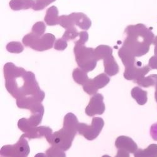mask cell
I'll list each match as a JSON object with an SVG mask.
<instances>
[{"instance_id": "obj_1", "label": "cell", "mask_w": 157, "mask_h": 157, "mask_svg": "<svg viewBox=\"0 0 157 157\" xmlns=\"http://www.w3.org/2000/svg\"><path fill=\"white\" fill-rule=\"evenodd\" d=\"M3 72L6 89L17 99L19 108L30 111L44 101L45 94L39 87L33 72L18 67L11 62L5 65Z\"/></svg>"}, {"instance_id": "obj_2", "label": "cell", "mask_w": 157, "mask_h": 157, "mask_svg": "<svg viewBox=\"0 0 157 157\" xmlns=\"http://www.w3.org/2000/svg\"><path fill=\"white\" fill-rule=\"evenodd\" d=\"M126 38L123 46L128 48L135 57L145 55L153 43L154 34L143 24L129 25L125 29Z\"/></svg>"}, {"instance_id": "obj_3", "label": "cell", "mask_w": 157, "mask_h": 157, "mask_svg": "<svg viewBox=\"0 0 157 157\" xmlns=\"http://www.w3.org/2000/svg\"><path fill=\"white\" fill-rule=\"evenodd\" d=\"M78 120L75 115L69 113L65 116L63 128L46 138L52 145L57 146L63 151L68 150L72 146L73 140L77 132Z\"/></svg>"}, {"instance_id": "obj_4", "label": "cell", "mask_w": 157, "mask_h": 157, "mask_svg": "<svg viewBox=\"0 0 157 157\" xmlns=\"http://www.w3.org/2000/svg\"><path fill=\"white\" fill-rule=\"evenodd\" d=\"M75 60L81 69L86 72L93 71L97 65L94 49L87 48L78 41L75 42L74 48Z\"/></svg>"}, {"instance_id": "obj_5", "label": "cell", "mask_w": 157, "mask_h": 157, "mask_svg": "<svg viewBox=\"0 0 157 157\" xmlns=\"http://www.w3.org/2000/svg\"><path fill=\"white\" fill-rule=\"evenodd\" d=\"M23 44L33 50L42 52L53 47L56 42V36L52 33H46L43 36H38L33 32L26 35L23 38Z\"/></svg>"}, {"instance_id": "obj_6", "label": "cell", "mask_w": 157, "mask_h": 157, "mask_svg": "<svg viewBox=\"0 0 157 157\" xmlns=\"http://www.w3.org/2000/svg\"><path fill=\"white\" fill-rule=\"evenodd\" d=\"M30 152L29 143L23 135L15 145L3 146L0 151L2 157H28Z\"/></svg>"}, {"instance_id": "obj_7", "label": "cell", "mask_w": 157, "mask_h": 157, "mask_svg": "<svg viewBox=\"0 0 157 157\" xmlns=\"http://www.w3.org/2000/svg\"><path fill=\"white\" fill-rule=\"evenodd\" d=\"M18 127L25 133L23 135L29 140L40 138L43 136L47 138L52 134V129L50 128L47 126H32L29 123L27 119L26 118H21L18 121Z\"/></svg>"}, {"instance_id": "obj_8", "label": "cell", "mask_w": 157, "mask_h": 157, "mask_svg": "<svg viewBox=\"0 0 157 157\" xmlns=\"http://www.w3.org/2000/svg\"><path fill=\"white\" fill-rule=\"evenodd\" d=\"M104 126V121L101 117H93L91 125L78 123L77 132L86 139L91 141L96 139L101 132Z\"/></svg>"}, {"instance_id": "obj_9", "label": "cell", "mask_w": 157, "mask_h": 157, "mask_svg": "<svg viewBox=\"0 0 157 157\" xmlns=\"http://www.w3.org/2000/svg\"><path fill=\"white\" fill-rule=\"evenodd\" d=\"M109 82L110 78L106 74H101L94 78H89L82 87L87 94L89 95H94L97 94L99 89L105 87Z\"/></svg>"}, {"instance_id": "obj_10", "label": "cell", "mask_w": 157, "mask_h": 157, "mask_svg": "<svg viewBox=\"0 0 157 157\" xmlns=\"http://www.w3.org/2000/svg\"><path fill=\"white\" fill-rule=\"evenodd\" d=\"M150 71L149 66L141 67V63L136 62L132 66L126 67L124 72V77L126 80L133 81L136 83L138 81L141 79Z\"/></svg>"}, {"instance_id": "obj_11", "label": "cell", "mask_w": 157, "mask_h": 157, "mask_svg": "<svg viewBox=\"0 0 157 157\" xmlns=\"http://www.w3.org/2000/svg\"><path fill=\"white\" fill-rule=\"evenodd\" d=\"M104 97L101 94H96L90 98L86 108V114L93 117L96 114L101 115L105 111V104L103 102Z\"/></svg>"}, {"instance_id": "obj_12", "label": "cell", "mask_w": 157, "mask_h": 157, "mask_svg": "<svg viewBox=\"0 0 157 157\" xmlns=\"http://www.w3.org/2000/svg\"><path fill=\"white\" fill-rule=\"evenodd\" d=\"M115 147L117 149H123L131 153H135L138 150V146L133 140L126 136L117 137L115 141Z\"/></svg>"}, {"instance_id": "obj_13", "label": "cell", "mask_w": 157, "mask_h": 157, "mask_svg": "<svg viewBox=\"0 0 157 157\" xmlns=\"http://www.w3.org/2000/svg\"><path fill=\"white\" fill-rule=\"evenodd\" d=\"M30 111L32 115L29 119H27L28 122L31 126L36 127L42 123L44 114V107L42 104H40L31 109Z\"/></svg>"}, {"instance_id": "obj_14", "label": "cell", "mask_w": 157, "mask_h": 157, "mask_svg": "<svg viewBox=\"0 0 157 157\" xmlns=\"http://www.w3.org/2000/svg\"><path fill=\"white\" fill-rule=\"evenodd\" d=\"M75 25L82 30H88L92 25L91 20L83 13H73L70 14Z\"/></svg>"}, {"instance_id": "obj_15", "label": "cell", "mask_w": 157, "mask_h": 157, "mask_svg": "<svg viewBox=\"0 0 157 157\" xmlns=\"http://www.w3.org/2000/svg\"><path fill=\"white\" fill-rule=\"evenodd\" d=\"M118 56L121 59L125 68L132 66V65L136 62L135 60L136 57L134 54L128 48L123 45L118 51Z\"/></svg>"}, {"instance_id": "obj_16", "label": "cell", "mask_w": 157, "mask_h": 157, "mask_svg": "<svg viewBox=\"0 0 157 157\" xmlns=\"http://www.w3.org/2000/svg\"><path fill=\"white\" fill-rule=\"evenodd\" d=\"M104 72L109 76L115 75L119 72V66L113 56L104 60Z\"/></svg>"}, {"instance_id": "obj_17", "label": "cell", "mask_w": 157, "mask_h": 157, "mask_svg": "<svg viewBox=\"0 0 157 157\" xmlns=\"http://www.w3.org/2000/svg\"><path fill=\"white\" fill-rule=\"evenodd\" d=\"M45 21L49 26H54L59 24V10L55 6L50 7L46 11Z\"/></svg>"}, {"instance_id": "obj_18", "label": "cell", "mask_w": 157, "mask_h": 157, "mask_svg": "<svg viewBox=\"0 0 157 157\" xmlns=\"http://www.w3.org/2000/svg\"><path fill=\"white\" fill-rule=\"evenodd\" d=\"M131 94L139 105H145L148 101L147 92L145 90H143L139 87L133 88L132 92H131Z\"/></svg>"}, {"instance_id": "obj_19", "label": "cell", "mask_w": 157, "mask_h": 157, "mask_svg": "<svg viewBox=\"0 0 157 157\" xmlns=\"http://www.w3.org/2000/svg\"><path fill=\"white\" fill-rule=\"evenodd\" d=\"M94 54L97 60H104L113 56V49L108 45H101L94 49Z\"/></svg>"}, {"instance_id": "obj_20", "label": "cell", "mask_w": 157, "mask_h": 157, "mask_svg": "<svg viewBox=\"0 0 157 157\" xmlns=\"http://www.w3.org/2000/svg\"><path fill=\"white\" fill-rule=\"evenodd\" d=\"M34 0H11L10 7L14 11L32 8Z\"/></svg>"}, {"instance_id": "obj_21", "label": "cell", "mask_w": 157, "mask_h": 157, "mask_svg": "<svg viewBox=\"0 0 157 157\" xmlns=\"http://www.w3.org/2000/svg\"><path fill=\"white\" fill-rule=\"evenodd\" d=\"M135 157H157V145L151 144L146 149H139L134 153Z\"/></svg>"}, {"instance_id": "obj_22", "label": "cell", "mask_w": 157, "mask_h": 157, "mask_svg": "<svg viewBox=\"0 0 157 157\" xmlns=\"http://www.w3.org/2000/svg\"><path fill=\"white\" fill-rule=\"evenodd\" d=\"M87 73L81 68L75 69L72 72V77L74 81L78 84L84 86L89 79Z\"/></svg>"}, {"instance_id": "obj_23", "label": "cell", "mask_w": 157, "mask_h": 157, "mask_svg": "<svg viewBox=\"0 0 157 157\" xmlns=\"http://www.w3.org/2000/svg\"><path fill=\"white\" fill-rule=\"evenodd\" d=\"M140 86L143 87H148L157 85V75L152 74L148 77H143L141 79L136 82Z\"/></svg>"}, {"instance_id": "obj_24", "label": "cell", "mask_w": 157, "mask_h": 157, "mask_svg": "<svg viewBox=\"0 0 157 157\" xmlns=\"http://www.w3.org/2000/svg\"><path fill=\"white\" fill-rule=\"evenodd\" d=\"M64 151L57 146L52 145L50 148L46 150V156L47 157H66V154Z\"/></svg>"}, {"instance_id": "obj_25", "label": "cell", "mask_w": 157, "mask_h": 157, "mask_svg": "<svg viewBox=\"0 0 157 157\" xmlns=\"http://www.w3.org/2000/svg\"><path fill=\"white\" fill-rule=\"evenodd\" d=\"M59 25L65 29L73 27L75 25L71 15H62L59 17Z\"/></svg>"}, {"instance_id": "obj_26", "label": "cell", "mask_w": 157, "mask_h": 157, "mask_svg": "<svg viewBox=\"0 0 157 157\" xmlns=\"http://www.w3.org/2000/svg\"><path fill=\"white\" fill-rule=\"evenodd\" d=\"M6 50L10 53L20 54L24 50V47L19 42H11L7 44Z\"/></svg>"}, {"instance_id": "obj_27", "label": "cell", "mask_w": 157, "mask_h": 157, "mask_svg": "<svg viewBox=\"0 0 157 157\" xmlns=\"http://www.w3.org/2000/svg\"><path fill=\"white\" fill-rule=\"evenodd\" d=\"M78 36H79V33L77 32L76 28L73 27L66 29L62 36V38L67 41L74 40V39H75Z\"/></svg>"}, {"instance_id": "obj_28", "label": "cell", "mask_w": 157, "mask_h": 157, "mask_svg": "<svg viewBox=\"0 0 157 157\" xmlns=\"http://www.w3.org/2000/svg\"><path fill=\"white\" fill-rule=\"evenodd\" d=\"M46 30V26L42 21L36 22L32 29V32L38 36H43Z\"/></svg>"}, {"instance_id": "obj_29", "label": "cell", "mask_w": 157, "mask_h": 157, "mask_svg": "<svg viewBox=\"0 0 157 157\" xmlns=\"http://www.w3.org/2000/svg\"><path fill=\"white\" fill-rule=\"evenodd\" d=\"M155 44V56H153L149 60V66L153 69H157V36L154 39L153 43Z\"/></svg>"}, {"instance_id": "obj_30", "label": "cell", "mask_w": 157, "mask_h": 157, "mask_svg": "<svg viewBox=\"0 0 157 157\" xmlns=\"http://www.w3.org/2000/svg\"><path fill=\"white\" fill-rule=\"evenodd\" d=\"M49 5L50 3L47 0H34L32 9L35 11L42 10Z\"/></svg>"}, {"instance_id": "obj_31", "label": "cell", "mask_w": 157, "mask_h": 157, "mask_svg": "<svg viewBox=\"0 0 157 157\" xmlns=\"http://www.w3.org/2000/svg\"><path fill=\"white\" fill-rule=\"evenodd\" d=\"M67 47V42L63 38H59L57 40L54 44V48L57 50H64Z\"/></svg>"}, {"instance_id": "obj_32", "label": "cell", "mask_w": 157, "mask_h": 157, "mask_svg": "<svg viewBox=\"0 0 157 157\" xmlns=\"http://www.w3.org/2000/svg\"><path fill=\"white\" fill-rule=\"evenodd\" d=\"M89 39V35L87 32L85 31H82L79 32V40H78V42L82 44H85Z\"/></svg>"}, {"instance_id": "obj_33", "label": "cell", "mask_w": 157, "mask_h": 157, "mask_svg": "<svg viewBox=\"0 0 157 157\" xmlns=\"http://www.w3.org/2000/svg\"><path fill=\"white\" fill-rule=\"evenodd\" d=\"M150 135L155 141H157V123L151 125L150 128Z\"/></svg>"}, {"instance_id": "obj_34", "label": "cell", "mask_w": 157, "mask_h": 157, "mask_svg": "<svg viewBox=\"0 0 157 157\" xmlns=\"http://www.w3.org/2000/svg\"><path fill=\"white\" fill-rule=\"evenodd\" d=\"M115 157H130L129 153L123 149H118L117 155Z\"/></svg>"}, {"instance_id": "obj_35", "label": "cell", "mask_w": 157, "mask_h": 157, "mask_svg": "<svg viewBox=\"0 0 157 157\" xmlns=\"http://www.w3.org/2000/svg\"><path fill=\"white\" fill-rule=\"evenodd\" d=\"M35 157H47L46 156V154H44V153H39L38 154H36Z\"/></svg>"}, {"instance_id": "obj_36", "label": "cell", "mask_w": 157, "mask_h": 157, "mask_svg": "<svg viewBox=\"0 0 157 157\" xmlns=\"http://www.w3.org/2000/svg\"><path fill=\"white\" fill-rule=\"evenodd\" d=\"M155 100L157 102V85L156 86V90H155Z\"/></svg>"}, {"instance_id": "obj_37", "label": "cell", "mask_w": 157, "mask_h": 157, "mask_svg": "<svg viewBox=\"0 0 157 157\" xmlns=\"http://www.w3.org/2000/svg\"><path fill=\"white\" fill-rule=\"evenodd\" d=\"M47 1L50 3V4H51L52 3H53V2H56V0H47Z\"/></svg>"}, {"instance_id": "obj_38", "label": "cell", "mask_w": 157, "mask_h": 157, "mask_svg": "<svg viewBox=\"0 0 157 157\" xmlns=\"http://www.w3.org/2000/svg\"><path fill=\"white\" fill-rule=\"evenodd\" d=\"M102 157H111V156H109V155H103Z\"/></svg>"}]
</instances>
